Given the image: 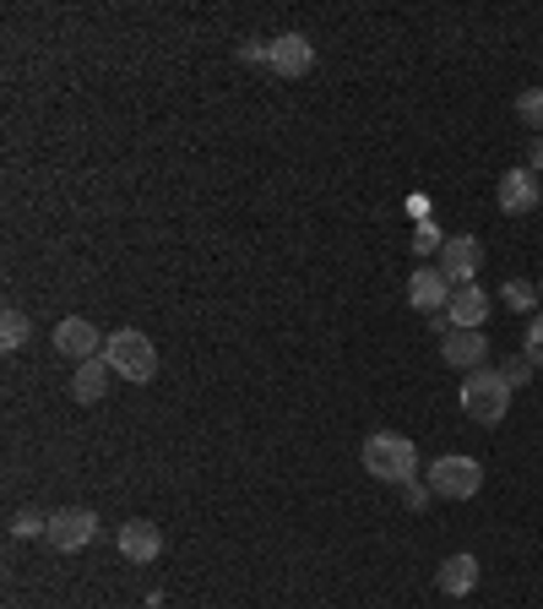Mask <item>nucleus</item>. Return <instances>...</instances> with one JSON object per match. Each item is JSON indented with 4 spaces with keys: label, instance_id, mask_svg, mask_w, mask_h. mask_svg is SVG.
Instances as JSON below:
<instances>
[{
    "label": "nucleus",
    "instance_id": "1",
    "mask_svg": "<svg viewBox=\"0 0 543 609\" xmlns=\"http://www.w3.org/2000/svg\"><path fill=\"white\" fill-rule=\"evenodd\" d=\"M364 473L370 479H381V485H408V479H419V447L408 441V436H392V430H375V436H364Z\"/></svg>",
    "mask_w": 543,
    "mask_h": 609
},
{
    "label": "nucleus",
    "instance_id": "2",
    "mask_svg": "<svg viewBox=\"0 0 543 609\" xmlns=\"http://www.w3.org/2000/svg\"><path fill=\"white\" fill-rule=\"evenodd\" d=\"M103 365H109L120 381H152V376H158V349H152L148 332L120 327V332L103 343Z\"/></svg>",
    "mask_w": 543,
    "mask_h": 609
},
{
    "label": "nucleus",
    "instance_id": "3",
    "mask_svg": "<svg viewBox=\"0 0 543 609\" xmlns=\"http://www.w3.org/2000/svg\"><path fill=\"white\" fill-rule=\"evenodd\" d=\"M456 403H462L467 419H479V425H500V419H505V408H511V387H505V376H500V370H473V376L462 381Z\"/></svg>",
    "mask_w": 543,
    "mask_h": 609
},
{
    "label": "nucleus",
    "instance_id": "4",
    "mask_svg": "<svg viewBox=\"0 0 543 609\" xmlns=\"http://www.w3.org/2000/svg\"><path fill=\"white\" fill-rule=\"evenodd\" d=\"M479 485H484V468H479V457H462V452H445L430 462V490L445 496V501H473L479 496Z\"/></svg>",
    "mask_w": 543,
    "mask_h": 609
},
{
    "label": "nucleus",
    "instance_id": "5",
    "mask_svg": "<svg viewBox=\"0 0 543 609\" xmlns=\"http://www.w3.org/2000/svg\"><path fill=\"white\" fill-rule=\"evenodd\" d=\"M93 533H99V517H93L88 507L50 511V528H44L50 550H60V556H77V550H88V545H93Z\"/></svg>",
    "mask_w": 543,
    "mask_h": 609
},
{
    "label": "nucleus",
    "instance_id": "6",
    "mask_svg": "<svg viewBox=\"0 0 543 609\" xmlns=\"http://www.w3.org/2000/svg\"><path fill=\"white\" fill-rule=\"evenodd\" d=\"M479 267H484V246H479L473 234H456V240H445L441 246V278L451 283V289H467Z\"/></svg>",
    "mask_w": 543,
    "mask_h": 609
},
{
    "label": "nucleus",
    "instance_id": "7",
    "mask_svg": "<svg viewBox=\"0 0 543 609\" xmlns=\"http://www.w3.org/2000/svg\"><path fill=\"white\" fill-rule=\"evenodd\" d=\"M54 349H60L66 359H77V365H82V359H99L103 355V338H99V327H93V321L66 316V321L54 327Z\"/></svg>",
    "mask_w": 543,
    "mask_h": 609
},
{
    "label": "nucleus",
    "instance_id": "8",
    "mask_svg": "<svg viewBox=\"0 0 543 609\" xmlns=\"http://www.w3.org/2000/svg\"><path fill=\"white\" fill-rule=\"evenodd\" d=\"M445 365H456V370H484V355H490V338H484V327L473 332V327H451L441 343Z\"/></svg>",
    "mask_w": 543,
    "mask_h": 609
},
{
    "label": "nucleus",
    "instance_id": "9",
    "mask_svg": "<svg viewBox=\"0 0 543 609\" xmlns=\"http://www.w3.org/2000/svg\"><path fill=\"white\" fill-rule=\"evenodd\" d=\"M494 202L505 207V212H533L543 202V186L533 169H511V174H500V186H494Z\"/></svg>",
    "mask_w": 543,
    "mask_h": 609
},
{
    "label": "nucleus",
    "instance_id": "10",
    "mask_svg": "<svg viewBox=\"0 0 543 609\" xmlns=\"http://www.w3.org/2000/svg\"><path fill=\"white\" fill-rule=\"evenodd\" d=\"M408 304L424 310V316H441L445 304H451V283L441 278V267H419L408 278Z\"/></svg>",
    "mask_w": 543,
    "mask_h": 609
},
{
    "label": "nucleus",
    "instance_id": "11",
    "mask_svg": "<svg viewBox=\"0 0 543 609\" xmlns=\"http://www.w3.org/2000/svg\"><path fill=\"white\" fill-rule=\"evenodd\" d=\"M267 66H272L278 77H304V71L315 66V50H310V39H304V33H283V39H272Z\"/></svg>",
    "mask_w": 543,
    "mask_h": 609
},
{
    "label": "nucleus",
    "instance_id": "12",
    "mask_svg": "<svg viewBox=\"0 0 543 609\" xmlns=\"http://www.w3.org/2000/svg\"><path fill=\"white\" fill-rule=\"evenodd\" d=\"M120 556L148 566V560L163 556V533H158L152 522H120Z\"/></svg>",
    "mask_w": 543,
    "mask_h": 609
},
{
    "label": "nucleus",
    "instance_id": "13",
    "mask_svg": "<svg viewBox=\"0 0 543 609\" xmlns=\"http://www.w3.org/2000/svg\"><path fill=\"white\" fill-rule=\"evenodd\" d=\"M435 588L451 593V599H467V593L479 588V560L473 556H445L441 571H435Z\"/></svg>",
    "mask_w": 543,
    "mask_h": 609
},
{
    "label": "nucleus",
    "instance_id": "14",
    "mask_svg": "<svg viewBox=\"0 0 543 609\" xmlns=\"http://www.w3.org/2000/svg\"><path fill=\"white\" fill-rule=\"evenodd\" d=\"M445 316H451V327H484V316H490V294L479 289V283H467V289H451V304H445Z\"/></svg>",
    "mask_w": 543,
    "mask_h": 609
},
{
    "label": "nucleus",
    "instance_id": "15",
    "mask_svg": "<svg viewBox=\"0 0 543 609\" xmlns=\"http://www.w3.org/2000/svg\"><path fill=\"white\" fill-rule=\"evenodd\" d=\"M109 376H114V370L103 365V355L99 359H82V365H77V376H71V398H77V403H99L103 387H109Z\"/></svg>",
    "mask_w": 543,
    "mask_h": 609
},
{
    "label": "nucleus",
    "instance_id": "16",
    "mask_svg": "<svg viewBox=\"0 0 543 609\" xmlns=\"http://www.w3.org/2000/svg\"><path fill=\"white\" fill-rule=\"evenodd\" d=\"M28 332H33V327H28V316H22L17 304H6V316H0V349H6V355H17V349L28 343Z\"/></svg>",
    "mask_w": 543,
    "mask_h": 609
},
{
    "label": "nucleus",
    "instance_id": "17",
    "mask_svg": "<svg viewBox=\"0 0 543 609\" xmlns=\"http://www.w3.org/2000/svg\"><path fill=\"white\" fill-rule=\"evenodd\" d=\"M516 120H522V126H533V131L543 137V88H527V93L516 99Z\"/></svg>",
    "mask_w": 543,
    "mask_h": 609
},
{
    "label": "nucleus",
    "instance_id": "18",
    "mask_svg": "<svg viewBox=\"0 0 543 609\" xmlns=\"http://www.w3.org/2000/svg\"><path fill=\"white\" fill-rule=\"evenodd\" d=\"M500 300L511 304V310H533V304H539V289H533V283H522V278H505Z\"/></svg>",
    "mask_w": 543,
    "mask_h": 609
},
{
    "label": "nucleus",
    "instance_id": "19",
    "mask_svg": "<svg viewBox=\"0 0 543 609\" xmlns=\"http://www.w3.org/2000/svg\"><path fill=\"white\" fill-rule=\"evenodd\" d=\"M441 246H445V234L430 223V218H419V229H413V251H419V256H441Z\"/></svg>",
    "mask_w": 543,
    "mask_h": 609
},
{
    "label": "nucleus",
    "instance_id": "20",
    "mask_svg": "<svg viewBox=\"0 0 543 609\" xmlns=\"http://www.w3.org/2000/svg\"><path fill=\"white\" fill-rule=\"evenodd\" d=\"M44 528H50L44 511H17V517H11V539H33V533H44Z\"/></svg>",
    "mask_w": 543,
    "mask_h": 609
},
{
    "label": "nucleus",
    "instance_id": "21",
    "mask_svg": "<svg viewBox=\"0 0 543 609\" xmlns=\"http://www.w3.org/2000/svg\"><path fill=\"white\" fill-rule=\"evenodd\" d=\"M533 370H539V365H533L527 355H511L505 365H500V376H505V387H511V392H516V387H522V381H527Z\"/></svg>",
    "mask_w": 543,
    "mask_h": 609
},
{
    "label": "nucleus",
    "instance_id": "22",
    "mask_svg": "<svg viewBox=\"0 0 543 609\" xmlns=\"http://www.w3.org/2000/svg\"><path fill=\"white\" fill-rule=\"evenodd\" d=\"M430 496H435V490H430V485H419V479H408V485H402V501H408L413 511L430 507Z\"/></svg>",
    "mask_w": 543,
    "mask_h": 609
},
{
    "label": "nucleus",
    "instance_id": "23",
    "mask_svg": "<svg viewBox=\"0 0 543 609\" xmlns=\"http://www.w3.org/2000/svg\"><path fill=\"white\" fill-rule=\"evenodd\" d=\"M527 359L543 365V316H533V327H527Z\"/></svg>",
    "mask_w": 543,
    "mask_h": 609
},
{
    "label": "nucleus",
    "instance_id": "24",
    "mask_svg": "<svg viewBox=\"0 0 543 609\" xmlns=\"http://www.w3.org/2000/svg\"><path fill=\"white\" fill-rule=\"evenodd\" d=\"M267 54H272V39H267V44H261V39H245V44H240V60H261V66H267Z\"/></svg>",
    "mask_w": 543,
    "mask_h": 609
},
{
    "label": "nucleus",
    "instance_id": "25",
    "mask_svg": "<svg viewBox=\"0 0 543 609\" xmlns=\"http://www.w3.org/2000/svg\"><path fill=\"white\" fill-rule=\"evenodd\" d=\"M527 169H533V174H543V137H533V152H527Z\"/></svg>",
    "mask_w": 543,
    "mask_h": 609
},
{
    "label": "nucleus",
    "instance_id": "26",
    "mask_svg": "<svg viewBox=\"0 0 543 609\" xmlns=\"http://www.w3.org/2000/svg\"><path fill=\"white\" fill-rule=\"evenodd\" d=\"M539 300H543V283H539Z\"/></svg>",
    "mask_w": 543,
    "mask_h": 609
}]
</instances>
